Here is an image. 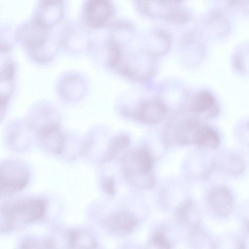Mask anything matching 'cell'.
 Listing matches in <instances>:
<instances>
[{
  "label": "cell",
  "instance_id": "1",
  "mask_svg": "<svg viewBox=\"0 0 249 249\" xmlns=\"http://www.w3.org/2000/svg\"><path fill=\"white\" fill-rule=\"evenodd\" d=\"M46 209L45 201L38 197L9 201L0 208V229L4 232L18 230L41 219Z\"/></svg>",
  "mask_w": 249,
  "mask_h": 249
},
{
  "label": "cell",
  "instance_id": "2",
  "mask_svg": "<svg viewBox=\"0 0 249 249\" xmlns=\"http://www.w3.org/2000/svg\"><path fill=\"white\" fill-rule=\"evenodd\" d=\"M122 167L127 180L132 184L146 189L154 187L155 178L152 173L153 162L145 147L132 149L123 157Z\"/></svg>",
  "mask_w": 249,
  "mask_h": 249
},
{
  "label": "cell",
  "instance_id": "3",
  "mask_svg": "<svg viewBox=\"0 0 249 249\" xmlns=\"http://www.w3.org/2000/svg\"><path fill=\"white\" fill-rule=\"evenodd\" d=\"M1 196L15 194L24 189L30 178L26 167L18 161H4L0 166Z\"/></svg>",
  "mask_w": 249,
  "mask_h": 249
},
{
  "label": "cell",
  "instance_id": "4",
  "mask_svg": "<svg viewBox=\"0 0 249 249\" xmlns=\"http://www.w3.org/2000/svg\"><path fill=\"white\" fill-rule=\"evenodd\" d=\"M37 132L39 142L45 149L53 154L61 153L64 146L65 136L57 122H48L39 125Z\"/></svg>",
  "mask_w": 249,
  "mask_h": 249
},
{
  "label": "cell",
  "instance_id": "5",
  "mask_svg": "<svg viewBox=\"0 0 249 249\" xmlns=\"http://www.w3.org/2000/svg\"><path fill=\"white\" fill-rule=\"evenodd\" d=\"M114 12L112 5L103 0H92L87 2L84 16L86 22L95 27L104 26Z\"/></svg>",
  "mask_w": 249,
  "mask_h": 249
},
{
  "label": "cell",
  "instance_id": "6",
  "mask_svg": "<svg viewBox=\"0 0 249 249\" xmlns=\"http://www.w3.org/2000/svg\"><path fill=\"white\" fill-rule=\"evenodd\" d=\"M167 112L165 104L158 100L143 102L133 114V117L140 122L147 124L160 123Z\"/></svg>",
  "mask_w": 249,
  "mask_h": 249
},
{
  "label": "cell",
  "instance_id": "7",
  "mask_svg": "<svg viewBox=\"0 0 249 249\" xmlns=\"http://www.w3.org/2000/svg\"><path fill=\"white\" fill-rule=\"evenodd\" d=\"M48 28L35 19L22 28L20 36L23 43L28 47L32 49L40 48L49 36Z\"/></svg>",
  "mask_w": 249,
  "mask_h": 249
},
{
  "label": "cell",
  "instance_id": "8",
  "mask_svg": "<svg viewBox=\"0 0 249 249\" xmlns=\"http://www.w3.org/2000/svg\"><path fill=\"white\" fill-rule=\"evenodd\" d=\"M173 127V139L181 144L196 143L197 136L202 125L195 118H186L178 121Z\"/></svg>",
  "mask_w": 249,
  "mask_h": 249
},
{
  "label": "cell",
  "instance_id": "9",
  "mask_svg": "<svg viewBox=\"0 0 249 249\" xmlns=\"http://www.w3.org/2000/svg\"><path fill=\"white\" fill-rule=\"evenodd\" d=\"M209 202L215 213L220 216H226L232 211L233 197L230 190L224 187H216L210 193Z\"/></svg>",
  "mask_w": 249,
  "mask_h": 249
},
{
  "label": "cell",
  "instance_id": "10",
  "mask_svg": "<svg viewBox=\"0 0 249 249\" xmlns=\"http://www.w3.org/2000/svg\"><path fill=\"white\" fill-rule=\"evenodd\" d=\"M138 225L137 219L129 213L121 212L110 217L107 221V228L110 232L120 235L131 233Z\"/></svg>",
  "mask_w": 249,
  "mask_h": 249
},
{
  "label": "cell",
  "instance_id": "11",
  "mask_svg": "<svg viewBox=\"0 0 249 249\" xmlns=\"http://www.w3.org/2000/svg\"><path fill=\"white\" fill-rule=\"evenodd\" d=\"M191 109L196 113L207 112L209 117H213L218 111L214 97L206 91L201 92L196 95L192 102Z\"/></svg>",
  "mask_w": 249,
  "mask_h": 249
},
{
  "label": "cell",
  "instance_id": "12",
  "mask_svg": "<svg viewBox=\"0 0 249 249\" xmlns=\"http://www.w3.org/2000/svg\"><path fill=\"white\" fill-rule=\"evenodd\" d=\"M176 215L178 222L189 226L193 230L198 229L199 216L196 207L191 201H186L180 206L177 209Z\"/></svg>",
  "mask_w": 249,
  "mask_h": 249
},
{
  "label": "cell",
  "instance_id": "13",
  "mask_svg": "<svg viewBox=\"0 0 249 249\" xmlns=\"http://www.w3.org/2000/svg\"><path fill=\"white\" fill-rule=\"evenodd\" d=\"M69 246L73 249H95L96 243L89 233L74 231L68 233Z\"/></svg>",
  "mask_w": 249,
  "mask_h": 249
},
{
  "label": "cell",
  "instance_id": "14",
  "mask_svg": "<svg viewBox=\"0 0 249 249\" xmlns=\"http://www.w3.org/2000/svg\"><path fill=\"white\" fill-rule=\"evenodd\" d=\"M61 1H45L40 5V10L36 19L44 18L47 17L49 19V24H53L60 19L62 15V5ZM40 22V21H39Z\"/></svg>",
  "mask_w": 249,
  "mask_h": 249
},
{
  "label": "cell",
  "instance_id": "15",
  "mask_svg": "<svg viewBox=\"0 0 249 249\" xmlns=\"http://www.w3.org/2000/svg\"><path fill=\"white\" fill-rule=\"evenodd\" d=\"M219 143V137L217 132L211 127L202 126L195 144L207 148L215 149Z\"/></svg>",
  "mask_w": 249,
  "mask_h": 249
},
{
  "label": "cell",
  "instance_id": "16",
  "mask_svg": "<svg viewBox=\"0 0 249 249\" xmlns=\"http://www.w3.org/2000/svg\"><path fill=\"white\" fill-rule=\"evenodd\" d=\"M130 143L129 138L126 135L116 136L110 142L104 162L113 160L121 151L127 148Z\"/></svg>",
  "mask_w": 249,
  "mask_h": 249
},
{
  "label": "cell",
  "instance_id": "17",
  "mask_svg": "<svg viewBox=\"0 0 249 249\" xmlns=\"http://www.w3.org/2000/svg\"><path fill=\"white\" fill-rule=\"evenodd\" d=\"M54 244L50 240L30 238L24 240L20 244V249H53Z\"/></svg>",
  "mask_w": 249,
  "mask_h": 249
},
{
  "label": "cell",
  "instance_id": "18",
  "mask_svg": "<svg viewBox=\"0 0 249 249\" xmlns=\"http://www.w3.org/2000/svg\"><path fill=\"white\" fill-rule=\"evenodd\" d=\"M145 249H171V245L164 231H158L155 233Z\"/></svg>",
  "mask_w": 249,
  "mask_h": 249
},
{
  "label": "cell",
  "instance_id": "19",
  "mask_svg": "<svg viewBox=\"0 0 249 249\" xmlns=\"http://www.w3.org/2000/svg\"><path fill=\"white\" fill-rule=\"evenodd\" d=\"M228 170L233 174H240L244 170V165L241 160L237 157L231 158L228 161Z\"/></svg>",
  "mask_w": 249,
  "mask_h": 249
},
{
  "label": "cell",
  "instance_id": "20",
  "mask_svg": "<svg viewBox=\"0 0 249 249\" xmlns=\"http://www.w3.org/2000/svg\"><path fill=\"white\" fill-rule=\"evenodd\" d=\"M102 187L108 195H112L115 192V185L113 179L111 177H106L102 180Z\"/></svg>",
  "mask_w": 249,
  "mask_h": 249
}]
</instances>
